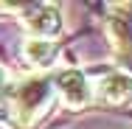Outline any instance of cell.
I'll return each instance as SVG.
<instances>
[{
  "instance_id": "cell-4",
  "label": "cell",
  "mask_w": 132,
  "mask_h": 129,
  "mask_svg": "<svg viewBox=\"0 0 132 129\" xmlns=\"http://www.w3.org/2000/svg\"><path fill=\"white\" fill-rule=\"evenodd\" d=\"M96 96H98V101L107 104H132V73L115 70V73L101 76L93 87V98Z\"/></svg>"
},
{
  "instance_id": "cell-6",
  "label": "cell",
  "mask_w": 132,
  "mask_h": 129,
  "mask_svg": "<svg viewBox=\"0 0 132 129\" xmlns=\"http://www.w3.org/2000/svg\"><path fill=\"white\" fill-rule=\"evenodd\" d=\"M110 39L115 45V53L121 59H127V53H132V23L124 17H112L110 20Z\"/></svg>"
},
{
  "instance_id": "cell-1",
  "label": "cell",
  "mask_w": 132,
  "mask_h": 129,
  "mask_svg": "<svg viewBox=\"0 0 132 129\" xmlns=\"http://www.w3.org/2000/svg\"><path fill=\"white\" fill-rule=\"evenodd\" d=\"M53 101V84L48 76L23 79L11 93V112L20 126H34Z\"/></svg>"
},
{
  "instance_id": "cell-3",
  "label": "cell",
  "mask_w": 132,
  "mask_h": 129,
  "mask_svg": "<svg viewBox=\"0 0 132 129\" xmlns=\"http://www.w3.org/2000/svg\"><path fill=\"white\" fill-rule=\"evenodd\" d=\"M62 8L56 3H37L23 14V25L31 34V39H56V34L62 31Z\"/></svg>"
},
{
  "instance_id": "cell-7",
  "label": "cell",
  "mask_w": 132,
  "mask_h": 129,
  "mask_svg": "<svg viewBox=\"0 0 132 129\" xmlns=\"http://www.w3.org/2000/svg\"><path fill=\"white\" fill-rule=\"evenodd\" d=\"M6 90H9V73H6V67L0 65V98L6 96Z\"/></svg>"
},
{
  "instance_id": "cell-2",
  "label": "cell",
  "mask_w": 132,
  "mask_h": 129,
  "mask_svg": "<svg viewBox=\"0 0 132 129\" xmlns=\"http://www.w3.org/2000/svg\"><path fill=\"white\" fill-rule=\"evenodd\" d=\"M53 93H59V98L65 101V107L70 109H81L93 101V84L90 79L84 76L76 67H68V70H59L56 76L51 79Z\"/></svg>"
},
{
  "instance_id": "cell-5",
  "label": "cell",
  "mask_w": 132,
  "mask_h": 129,
  "mask_svg": "<svg viewBox=\"0 0 132 129\" xmlns=\"http://www.w3.org/2000/svg\"><path fill=\"white\" fill-rule=\"evenodd\" d=\"M23 56H26L28 65L48 70V67H53V62L59 56V45H56V39H31L28 37L26 45H23Z\"/></svg>"
}]
</instances>
